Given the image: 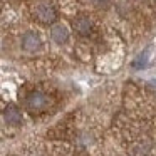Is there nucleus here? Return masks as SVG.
Segmentation results:
<instances>
[{
  "instance_id": "1",
  "label": "nucleus",
  "mask_w": 156,
  "mask_h": 156,
  "mask_svg": "<svg viewBox=\"0 0 156 156\" xmlns=\"http://www.w3.org/2000/svg\"><path fill=\"white\" fill-rule=\"evenodd\" d=\"M22 49L25 52H39L42 49V39L35 32H25L22 35Z\"/></svg>"
},
{
  "instance_id": "2",
  "label": "nucleus",
  "mask_w": 156,
  "mask_h": 156,
  "mask_svg": "<svg viewBox=\"0 0 156 156\" xmlns=\"http://www.w3.org/2000/svg\"><path fill=\"white\" fill-rule=\"evenodd\" d=\"M35 15H37V19L42 22V24H52V22L55 20L54 9H52L51 5H47V4L37 5V9H35Z\"/></svg>"
},
{
  "instance_id": "3",
  "label": "nucleus",
  "mask_w": 156,
  "mask_h": 156,
  "mask_svg": "<svg viewBox=\"0 0 156 156\" xmlns=\"http://www.w3.org/2000/svg\"><path fill=\"white\" fill-rule=\"evenodd\" d=\"M45 104H47V98H45V94H42V92H39V91L32 92L27 98V106L30 109H35V111H37V109H42Z\"/></svg>"
},
{
  "instance_id": "4",
  "label": "nucleus",
  "mask_w": 156,
  "mask_h": 156,
  "mask_svg": "<svg viewBox=\"0 0 156 156\" xmlns=\"http://www.w3.org/2000/svg\"><path fill=\"white\" fill-rule=\"evenodd\" d=\"M4 119L7 124H12V126H17L22 122V114L20 111H19L17 108H14V106H9L7 109H5L4 112Z\"/></svg>"
},
{
  "instance_id": "5",
  "label": "nucleus",
  "mask_w": 156,
  "mask_h": 156,
  "mask_svg": "<svg viewBox=\"0 0 156 156\" xmlns=\"http://www.w3.org/2000/svg\"><path fill=\"white\" fill-rule=\"evenodd\" d=\"M51 35H52V39H54L55 44H66V42H67V39H69V30H67V27L57 24V25H54V27H52Z\"/></svg>"
},
{
  "instance_id": "6",
  "label": "nucleus",
  "mask_w": 156,
  "mask_h": 156,
  "mask_svg": "<svg viewBox=\"0 0 156 156\" xmlns=\"http://www.w3.org/2000/svg\"><path fill=\"white\" fill-rule=\"evenodd\" d=\"M74 30L81 35L89 34V32H91V22H89V19H86V17L76 19L74 20Z\"/></svg>"
},
{
  "instance_id": "7",
  "label": "nucleus",
  "mask_w": 156,
  "mask_h": 156,
  "mask_svg": "<svg viewBox=\"0 0 156 156\" xmlns=\"http://www.w3.org/2000/svg\"><path fill=\"white\" fill-rule=\"evenodd\" d=\"M144 64H146V57L139 55V59H138V61H134V64H133V66H134V67H143Z\"/></svg>"
},
{
  "instance_id": "8",
  "label": "nucleus",
  "mask_w": 156,
  "mask_h": 156,
  "mask_svg": "<svg viewBox=\"0 0 156 156\" xmlns=\"http://www.w3.org/2000/svg\"><path fill=\"white\" fill-rule=\"evenodd\" d=\"M98 7H108L109 5V0H92Z\"/></svg>"
}]
</instances>
